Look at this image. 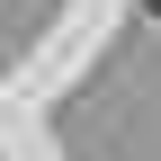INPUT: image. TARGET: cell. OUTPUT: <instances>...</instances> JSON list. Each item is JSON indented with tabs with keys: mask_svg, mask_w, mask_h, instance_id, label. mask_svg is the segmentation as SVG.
Masks as SVG:
<instances>
[{
	"mask_svg": "<svg viewBox=\"0 0 161 161\" xmlns=\"http://www.w3.org/2000/svg\"><path fill=\"white\" fill-rule=\"evenodd\" d=\"M143 9H152V18H161V0H143Z\"/></svg>",
	"mask_w": 161,
	"mask_h": 161,
	"instance_id": "cell-1",
	"label": "cell"
}]
</instances>
